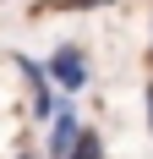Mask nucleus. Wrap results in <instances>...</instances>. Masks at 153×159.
I'll return each mask as SVG.
<instances>
[{
  "label": "nucleus",
  "mask_w": 153,
  "mask_h": 159,
  "mask_svg": "<svg viewBox=\"0 0 153 159\" xmlns=\"http://www.w3.org/2000/svg\"><path fill=\"white\" fill-rule=\"evenodd\" d=\"M148 132H153V82H148Z\"/></svg>",
  "instance_id": "4"
},
{
  "label": "nucleus",
  "mask_w": 153,
  "mask_h": 159,
  "mask_svg": "<svg viewBox=\"0 0 153 159\" xmlns=\"http://www.w3.org/2000/svg\"><path fill=\"white\" fill-rule=\"evenodd\" d=\"M76 132H82L76 104H55V115H49V154H55V159H66V148L76 143Z\"/></svg>",
  "instance_id": "2"
},
{
  "label": "nucleus",
  "mask_w": 153,
  "mask_h": 159,
  "mask_svg": "<svg viewBox=\"0 0 153 159\" xmlns=\"http://www.w3.org/2000/svg\"><path fill=\"white\" fill-rule=\"evenodd\" d=\"M16 159H33V154H16Z\"/></svg>",
  "instance_id": "5"
},
{
  "label": "nucleus",
  "mask_w": 153,
  "mask_h": 159,
  "mask_svg": "<svg viewBox=\"0 0 153 159\" xmlns=\"http://www.w3.org/2000/svg\"><path fill=\"white\" fill-rule=\"evenodd\" d=\"M66 159H104V137H98L93 126H82V132H76V143L66 148Z\"/></svg>",
  "instance_id": "3"
},
{
  "label": "nucleus",
  "mask_w": 153,
  "mask_h": 159,
  "mask_svg": "<svg viewBox=\"0 0 153 159\" xmlns=\"http://www.w3.org/2000/svg\"><path fill=\"white\" fill-rule=\"evenodd\" d=\"M44 77H49V82H60L66 93H82V88H88V77H93V66H88V49H76V44H60L55 55H49Z\"/></svg>",
  "instance_id": "1"
}]
</instances>
